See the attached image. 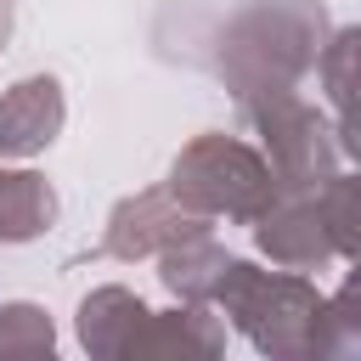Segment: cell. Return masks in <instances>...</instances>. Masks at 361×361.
I'll return each instance as SVG.
<instances>
[{
    "mask_svg": "<svg viewBox=\"0 0 361 361\" xmlns=\"http://www.w3.org/2000/svg\"><path fill=\"white\" fill-rule=\"evenodd\" d=\"M271 169L237 147V141H220V135H203L197 147L180 152L175 164V197L197 203V209H231V214H259L265 197H271Z\"/></svg>",
    "mask_w": 361,
    "mask_h": 361,
    "instance_id": "6da1fadb",
    "label": "cell"
},
{
    "mask_svg": "<svg viewBox=\"0 0 361 361\" xmlns=\"http://www.w3.org/2000/svg\"><path fill=\"white\" fill-rule=\"evenodd\" d=\"M322 73H327V90L344 107V147L361 158V28H350V34L333 39Z\"/></svg>",
    "mask_w": 361,
    "mask_h": 361,
    "instance_id": "5b68a950",
    "label": "cell"
},
{
    "mask_svg": "<svg viewBox=\"0 0 361 361\" xmlns=\"http://www.w3.org/2000/svg\"><path fill=\"white\" fill-rule=\"evenodd\" d=\"M327 220L310 209V203H288L282 214H265V226H259V243L276 254V259H288V265H316L322 254H327V231H322Z\"/></svg>",
    "mask_w": 361,
    "mask_h": 361,
    "instance_id": "277c9868",
    "label": "cell"
},
{
    "mask_svg": "<svg viewBox=\"0 0 361 361\" xmlns=\"http://www.w3.org/2000/svg\"><path fill=\"white\" fill-rule=\"evenodd\" d=\"M62 130V90L56 79H23L0 96V152L28 158L39 147H51V135Z\"/></svg>",
    "mask_w": 361,
    "mask_h": 361,
    "instance_id": "7a4b0ae2",
    "label": "cell"
},
{
    "mask_svg": "<svg viewBox=\"0 0 361 361\" xmlns=\"http://www.w3.org/2000/svg\"><path fill=\"white\" fill-rule=\"evenodd\" d=\"M51 186L34 175H0V237H34L51 220Z\"/></svg>",
    "mask_w": 361,
    "mask_h": 361,
    "instance_id": "8992f818",
    "label": "cell"
},
{
    "mask_svg": "<svg viewBox=\"0 0 361 361\" xmlns=\"http://www.w3.org/2000/svg\"><path fill=\"white\" fill-rule=\"evenodd\" d=\"M6 28H11V0H0V39H6Z\"/></svg>",
    "mask_w": 361,
    "mask_h": 361,
    "instance_id": "ba28073f",
    "label": "cell"
},
{
    "mask_svg": "<svg viewBox=\"0 0 361 361\" xmlns=\"http://www.w3.org/2000/svg\"><path fill=\"white\" fill-rule=\"evenodd\" d=\"M6 350H51V327L34 305H6L0 310V355Z\"/></svg>",
    "mask_w": 361,
    "mask_h": 361,
    "instance_id": "52a82bcc",
    "label": "cell"
},
{
    "mask_svg": "<svg viewBox=\"0 0 361 361\" xmlns=\"http://www.w3.org/2000/svg\"><path fill=\"white\" fill-rule=\"evenodd\" d=\"M180 237H197V220H192V214H175L169 197L147 192V197H135V203H124V209L113 214L107 248H113V254H147V248L180 243Z\"/></svg>",
    "mask_w": 361,
    "mask_h": 361,
    "instance_id": "3957f363",
    "label": "cell"
}]
</instances>
